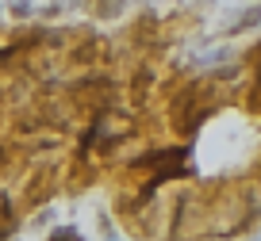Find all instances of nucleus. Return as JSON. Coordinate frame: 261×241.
<instances>
[{
    "label": "nucleus",
    "mask_w": 261,
    "mask_h": 241,
    "mask_svg": "<svg viewBox=\"0 0 261 241\" xmlns=\"http://www.w3.org/2000/svg\"><path fill=\"white\" fill-rule=\"evenodd\" d=\"M192 157V145H165V149H146L139 157L127 161V169H165V165H180Z\"/></svg>",
    "instance_id": "obj_1"
},
{
    "label": "nucleus",
    "mask_w": 261,
    "mask_h": 241,
    "mask_svg": "<svg viewBox=\"0 0 261 241\" xmlns=\"http://www.w3.org/2000/svg\"><path fill=\"white\" fill-rule=\"evenodd\" d=\"M250 27H261V0H253L246 12H238V19H234V27H230L227 35H242V31H250Z\"/></svg>",
    "instance_id": "obj_2"
},
{
    "label": "nucleus",
    "mask_w": 261,
    "mask_h": 241,
    "mask_svg": "<svg viewBox=\"0 0 261 241\" xmlns=\"http://www.w3.org/2000/svg\"><path fill=\"white\" fill-rule=\"evenodd\" d=\"M12 16H16V19H35V16H39V8H35V4H31V0H12Z\"/></svg>",
    "instance_id": "obj_3"
},
{
    "label": "nucleus",
    "mask_w": 261,
    "mask_h": 241,
    "mask_svg": "<svg viewBox=\"0 0 261 241\" xmlns=\"http://www.w3.org/2000/svg\"><path fill=\"white\" fill-rule=\"evenodd\" d=\"M50 237H54V241H62V237H85V230H81V226H73V222H65V226H50Z\"/></svg>",
    "instance_id": "obj_4"
},
{
    "label": "nucleus",
    "mask_w": 261,
    "mask_h": 241,
    "mask_svg": "<svg viewBox=\"0 0 261 241\" xmlns=\"http://www.w3.org/2000/svg\"><path fill=\"white\" fill-rule=\"evenodd\" d=\"M100 233H104V237H123V230H115L108 215H104V222H100Z\"/></svg>",
    "instance_id": "obj_5"
},
{
    "label": "nucleus",
    "mask_w": 261,
    "mask_h": 241,
    "mask_svg": "<svg viewBox=\"0 0 261 241\" xmlns=\"http://www.w3.org/2000/svg\"><path fill=\"white\" fill-rule=\"evenodd\" d=\"M50 218H54V210H39V218H35V222H31V230H39V226H50Z\"/></svg>",
    "instance_id": "obj_6"
},
{
    "label": "nucleus",
    "mask_w": 261,
    "mask_h": 241,
    "mask_svg": "<svg viewBox=\"0 0 261 241\" xmlns=\"http://www.w3.org/2000/svg\"><path fill=\"white\" fill-rule=\"evenodd\" d=\"M0 16H4V0H0Z\"/></svg>",
    "instance_id": "obj_7"
}]
</instances>
